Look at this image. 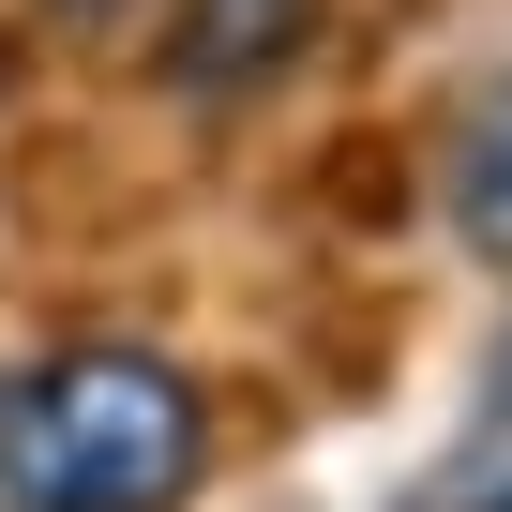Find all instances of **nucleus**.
<instances>
[{"instance_id": "nucleus-6", "label": "nucleus", "mask_w": 512, "mask_h": 512, "mask_svg": "<svg viewBox=\"0 0 512 512\" xmlns=\"http://www.w3.org/2000/svg\"><path fill=\"white\" fill-rule=\"evenodd\" d=\"M482 512H512V482H497V497H482Z\"/></svg>"}, {"instance_id": "nucleus-1", "label": "nucleus", "mask_w": 512, "mask_h": 512, "mask_svg": "<svg viewBox=\"0 0 512 512\" xmlns=\"http://www.w3.org/2000/svg\"><path fill=\"white\" fill-rule=\"evenodd\" d=\"M211 482V392L166 347H31L0 362V512H181Z\"/></svg>"}, {"instance_id": "nucleus-3", "label": "nucleus", "mask_w": 512, "mask_h": 512, "mask_svg": "<svg viewBox=\"0 0 512 512\" xmlns=\"http://www.w3.org/2000/svg\"><path fill=\"white\" fill-rule=\"evenodd\" d=\"M302 31H317V0H181L166 16V76L181 91H241V76L302 61Z\"/></svg>"}, {"instance_id": "nucleus-2", "label": "nucleus", "mask_w": 512, "mask_h": 512, "mask_svg": "<svg viewBox=\"0 0 512 512\" xmlns=\"http://www.w3.org/2000/svg\"><path fill=\"white\" fill-rule=\"evenodd\" d=\"M437 211H452L467 256L512 272V76H482V91L452 106V136H437Z\"/></svg>"}, {"instance_id": "nucleus-4", "label": "nucleus", "mask_w": 512, "mask_h": 512, "mask_svg": "<svg viewBox=\"0 0 512 512\" xmlns=\"http://www.w3.org/2000/svg\"><path fill=\"white\" fill-rule=\"evenodd\" d=\"M46 16H76V31H91V16H136V0H46Z\"/></svg>"}, {"instance_id": "nucleus-5", "label": "nucleus", "mask_w": 512, "mask_h": 512, "mask_svg": "<svg viewBox=\"0 0 512 512\" xmlns=\"http://www.w3.org/2000/svg\"><path fill=\"white\" fill-rule=\"evenodd\" d=\"M482 392H497V407H512V332H497V362H482Z\"/></svg>"}]
</instances>
